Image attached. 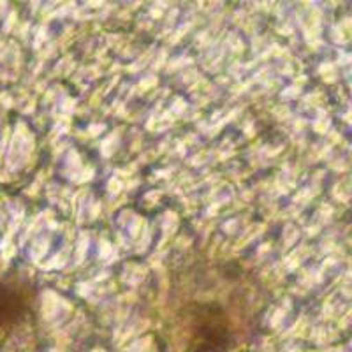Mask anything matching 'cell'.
Returning <instances> with one entry per match:
<instances>
[{
  "label": "cell",
  "instance_id": "cell-1",
  "mask_svg": "<svg viewBox=\"0 0 352 352\" xmlns=\"http://www.w3.org/2000/svg\"><path fill=\"white\" fill-rule=\"evenodd\" d=\"M228 328L219 317H208L206 322L197 328V352H204V349H212L210 352H222L228 345Z\"/></svg>",
  "mask_w": 352,
  "mask_h": 352
},
{
  "label": "cell",
  "instance_id": "cell-2",
  "mask_svg": "<svg viewBox=\"0 0 352 352\" xmlns=\"http://www.w3.org/2000/svg\"><path fill=\"white\" fill-rule=\"evenodd\" d=\"M27 307L28 298L21 289L0 284V322L20 317L21 314H25Z\"/></svg>",
  "mask_w": 352,
  "mask_h": 352
}]
</instances>
